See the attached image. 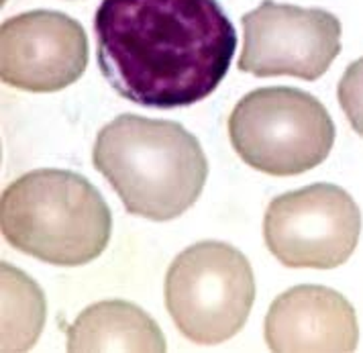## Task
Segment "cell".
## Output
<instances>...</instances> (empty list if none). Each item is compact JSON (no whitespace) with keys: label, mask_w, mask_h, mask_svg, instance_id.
Returning a JSON list of instances; mask_svg holds the SVG:
<instances>
[{"label":"cell","mask_w":363,"mask_h":353,"mask_svg":"<svg viewBox=\"0 0 363 353\" xmlns=\"http://www.w3.org/2000/svg\"><path fill=\"white\" fill-rule=\"evenodd\" d=\"M359 233V206L335 184L276 196L265 211V245L288 268H337L355 252Z\"/></svg>","instance_id":"8992f818"},{"label":"cell","mask_w":363,"mask_h":353,"mask_svg":"<svg viewBox=\"0 0 363 353\" xmlns=\"http://www.w3.org/2000/svg\"><path fill=\"white\" fill-rule=\"evenodd\" d=\"M229 137L239 157L269 176H298L329 157L335 125L313 94L272 86L245 94L229 117Z\"/></svg>","instance_id":"277c9868"},{"label":"cell","mask_w":363,"mask_h":353,"mask_svg":"<svg viewBox=\"0 0 363 353\" xmlns=\"http://www.w3.org/2000/svg\"><path fill=\"white\" fill-rule=\"evenodd\" d=\"M45 320L41 290L23 271L2 264V352H25Z\"/></svg>","instance_id":"8fae6325"},{"label":"cell","mask_w":363,"mask_h":353,"mask_svg":"<svg viewBox=\"0 0 363 353\" xmlns=\"http://www.w3.org/2000/svg\"><path fill=\"white\" fill-rule=\"evenodd\" d=\"M0 229L18 252L84 266L106 250L113 217L99 190L69 169H33L2 192Z\"/></svg>","instance_id":"3957f363"},{"label":"cell","mask_w":363,"mask_h":353,"mask_svg":"<svg viewBox=\"0 0 363 353\" xmlns=\"http://www.w3.org/2000/svg\"><path fill=\"white\" fill-rule=\"evenodd\" d=\"M357 315L351 303L327 286L290 288L265 317V343L272 352H355Z\"/></svg>","instance_id":"9c48e42d"},{"label":"cell","mask_w":363,"mask_h":353,"mask_svg":"<svg viewBox=\"0 0 363 353\" xmlns=\"http://www.w3.org/2000/svg\"><path fill=\"white\" fill-rule=\"evenodd\" d=\"M337 96L353 131L363 137V57L347 67L339 80Z\"/></svg>","instance_id":"7c38bea8"},{"label":"cell","mask_w":363,"mask_h":353,"mask_svg":"<svg viewBox=\"0 0 363 353\" xmlns=\"http://www.w3.org/2000/svg\"><path fill=\"white\" fill-rule=\"evenodd\" d=\"M165 337L157 323L127 301L88 306L67 329V352L164 353Z\"/></svg>","instance_id":"30bf717a"},{"label":"cell","mask_w":363,"mask_h":353,"mask_svg":"<svg viewBox=\"0 0 363 353\" xmlns=\"http://www.w3.org/2000/svg\"><path fill=\"white\" fill-rule=\"evenodd\" d=\"M94 168L111 182L127 213L149 220L184 215L208 176L199 139L180 123L118 115L99 131Z\"/></svg>","instance_id":"7a4b0ae2"},{"label":"cell","mask_w":363,"mask_h":353,"mask_svg":"<svg viewBox=\"0 0 363 353\" xmlns=\"http://www.w3.org/2000/svg\"><path fill=\"white\" fill-rule=\"evenodd\" d=\"M96 60L116 94L145 108H180L225 80L237 33L218 0H102Z\"/></svg>","instance_id":"6da1fadb"},{"label":"cell","mask_w":363,"mask_h":353,"mask_svg":"<svg viewBox=\"0 0 363 353\" xmlns=\"http://www.w3.org/2000/svg\"><path fill=\"white\" fill-rule=\"evenodd\" d=\"M88 66L84 27L57 11H31L0 29V78L27 92H57L80 80Z\"/></svg>","instance_id":"ba28073f"},{"label":"cell","mask_w":363,"mask_h":353,"mask_svg":"<svg viewBox=\"0 0 363 353\" xmlns=\"http://www.w3.org/2000/svg\"><path fill=\"white\" fill-rule=\"evenodd\" d=\"M165 306L184 337L216 345L245 325L255 301V278L247 257L218 241L190 245L165 276Z\"/></svg>","instance_id":"5b68a950"},{"label":"cell","mask_w":363,"mask_h":353,"mask_svg":"<svg viewBox=\"0 0 363 353\" xmlns=\"http://www.w3.org/2000/svg\"><path fill=\"white\" fill-rule=\"evenodd\" d=\"M239 69L257 78L318 80L341 51V21L323 9L264 0L241 17Z\"/></svg>","instance_id":"52a82bcc"}]
</instances>
